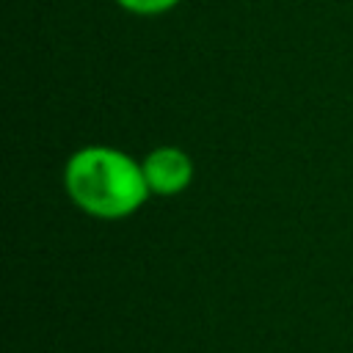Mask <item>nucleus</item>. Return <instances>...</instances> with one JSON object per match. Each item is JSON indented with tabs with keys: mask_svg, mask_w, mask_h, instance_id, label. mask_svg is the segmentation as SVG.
<instances>
[{
	"mask_svg": "<svg viewBox=\"0 0 353 353\" xmlns=\"http://www.w3.org/2000/svg\"><path fill=\"white\" fill-rule=\"evenodd\" d=\"M63 185L69 199L85 215L102 221L132 215L152 193L143 176V165L127 152L102 143L83 146L66 160Z\"/></svg>",
	"mask_w": 353,
	"mask_h": 353,
	"instance_id": "1",
	"label": "nucleus"
},
{
	"mask_svg": "<svg viewBox=\"0 0 353 353\" xmlns=\"http://www.w3.org/2000/svg\"><path fill=\"white\" fill-rule=\"evenodd\" d=\"M141 165L154 196H176L193 182V160L176 146H157L143 157Z\"/></svg>",
	"mask_w": 353,
	"mask_h": 353,
	"instance_id": "2",
	"label": "nucleus"
},
{
	"mask_svg": "<svg viewBox=\"0 0 353 353\" xmlns=\"http://www.w3.org/2000/svg\"><path fill=\"white\" fill-rule=\"evenodd\" d=\"M121 8L132 11V14H141V17H152V14H165L171 11L179 0H116Z\"/></svg>",
	"mask_w": 353,
	"mask_h": 353,
	"instance_id": "3",
	"label": "nucleus"
}]
</instances>
